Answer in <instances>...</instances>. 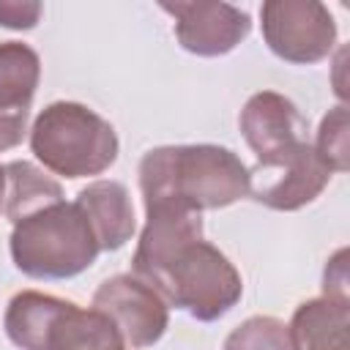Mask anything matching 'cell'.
Listing matches in <instances>:
<instances>
[{
	"label": "cell",
	"instance_id": "cell-7",
	"mask_svg": "<svg viewBox=\"0 0 350 350\" xmlns=\"http://www.w3.org/2000/svg\"><path fill=\"white\" fill-rule=\"evenodd\" d=\"M331 175L314 145L304 142L284 156L257 161L249 170V197L271 211H298L323 194Z\"/></svg>",
	"mask_w": 350,
	"mask_h": 350
},
{
	"label": "cell",
	"instance_id": "cell-14",
	"mask_svg": "<svg viewBox=\"0 0 350 350\" xmlns=\"http://www.w3.org/2000/svg\"><path fill=\"white\" fill-rule=\"evenodd\" d=\"M290 328L301 350H350V304L309 298L295 306Z\"/></svg>",
	"mask_w": 350,
	"mask_h": 350
},
{
	"label": "cell",
	"instance_id": "cell-11",
	"mask_svg": "<svg viewBox=\"0 0 350 350\" xmlns=\"http://www.w3.org/2000/svg\"><path fill=\"white\" fill-rule=\"evenodd\" d=\"M145 227L131 257V271L142 282L153 284L170 260L189 243L202 238V216L178 205L145 208Z\"/></svg>",
	"mask_w": 350,
	"mask_h": 350
},
{
	"label": "cell",
	"instance_id": "cell-18",
	"mask_svg": "<svg viewBox=\"0 0 350 350\" xmlns=\"http://www.w3.org/2000/svg\"><path fill=\"white\" fill-rule=\"evenodd\" d=\"M347 249H336L328 260H325V271H323V298H334L342 304H350V293H347Z\"/></svg>",
	"mask_w": 350,
	"mask_h": 350
},
{
	"label": "cell",
	"instance_id": "cell-6",
	"mask_svg": "<svg viewBox=\"0 0 350 350\" xmlns=\"http://www.w3.org/2000/svg\"><path fill=\"white\" fill-rule=\"evenodd\" d=\"M260 25L268 49L295 66H312L336 46L334 14L317 0H268L260 5Z\"/></svg>",
	"mask_w": 350,
	"mask_h": 350
},
{
	"label": "cell",
	"instance_id": "cell-10",
	"mask_svg": "<svg viewBox=\"0 0 350 350\" xmlns=\"http://www.w3.org/2000/svg\"><path fill=\"white\" fill-rule=\"evenodd\" d=\"M238 126L246 145L254 150L257 161H271L309 142L306 118L287 96L276 90H260L249 96L238 115Z\"/></svg>",
	"mask_w": 350,
	"mask_h": 350
},
{
	"label": "cell",
	"instance_id": "cell-4",
	"mask_svg": "<svg viewBox=\"0 0 350 350\" xmlns=\"http://www.w3.org/2000/svg\"><path fill=\"white\" fill-rule=\"evenodd\" d=\"M33 156L60 178H93L109 170L120 142L109 120L79 101H52L30 129Z\"/></svg>",
	"mask_w": 350,
	"mask_h": 350
},
{
	"label": "cell",
	"instance_id": "cell-9",
	"mask_svg": "<svg viewBox=\"0 0 350 350\" xmlns=\"http://www.w3.org/2000/svg\"><path fill=\"white\" fill-rule=\"evenodd\" d=\"M159 8L175 19L178 44L200 57L227 55L252 33L249 14L230 3L175 0V3H159Z\"/></svg>",
	"mask_w": 350,
	"mask_h": 350
},
{
	"label": "cell",
	"instance_id": "cell-12",
	"mask_svg": "<svg viewBox=\"0 0 350 350\" xmlns=\"http://www.w3.org/2000/svg\"><path fill=\"white\" fill-rule=\"evenodd\" d=\"M38 79V52L22 41H0V153L22 142Z\"/></svg>",
	"mask_w": 350,
	"mask_h": 350
},
{
	"label": "cell",
	"instance_id": "cell-13",
	"mask_svg": "<svg viewBox=\"0 0 350 350\" xmlns=\"http://www.w3.org/2000/svg\"><path fill=\"white\" fill-rule=\"evenodd\" d=\"M74 202L88 216L101 252H118L131 241L137 230V219H134L129 189L123 183L93 180L85 189H79Z\"/></svg>",
	"mask_w": 350,
	"mask_h": 350
},
{
	"label": "cell",
	"instance_id": "cell-3",
	"mask_svg": "<svg viewBox=\"0 0 350 350\" xmlns=\"http://www.w3.org/2000/svg\"><path fill=\"white\" fill-rule=\"evenodd\" d=\"M3 328L19 350H126L104 312L38 290H22L8 301Z\"/></svg>",
	"mask_w": 350,
	"mask_h": 350
},
{
	"label": "cell",
	"instance_id": "cell-2",
	"mask_svg": "<svg viewBox=\"0 0 350 350\" xmlns=\"http://www.w3.org/2000/svg\"><path fill=\"white\" fill-rule=\"evenodd\" d=\"M8 249L14 265L30 279L79 276L101 252L82 208L66 200L14 221Z\"/></svg>",
	"mask_w": 350,
	"mask_h": 350
},
{
	"label": "cell",
	"instance_id": "cell-15",
	"mask_svg": "<svg viewBox=\"0 0 350 350\" xmlns=\"http://www.w3.org/2000/svg\"><path fill=\"white\" fill-rule=\"evenodd\" d=\"M3 172H5V216L8 221H19L22 216L44 208V205H52V202H60L63 200V189L57 180H52L49 175H44L36 164L30 161H8L3 164Z\"/></svg>",
	"mask_w": 350,
	"mask_h": 350
},
{
	"label": "cell",
	"instance_id": "cell-20",
	"mask_svg": "<svg viewBox=\"0 0 350 350\" xmlns=\"http://www.w3.org/2000/svg\"><path fill=\"white\" fill-rule=\"evenodd\" d=\"M3 197H5V172H3V164H0V208H3Z\"/></svg>",
	"mask_w": 350,
	"mask_h": 350
},
{
	"label": "cell",
	"instance_id": "cell-16",
	"mask_svg": "<svg viewBox=\"0 0 350 350\" xmlns=\"http://www.w3.org/2000/svg\"><path fill=\"white\" fill-rule=\"evenodd\" d=\"M221 350H301L293 328L271 314H254L232 328Z\"/></svg>",
	"mask_w": 350,
	"mask_h": 350
},
{
	"label": "cell",
	"instance_id": "cell-8",
	"mask_svg": "<svg viewBox=\"0 0 350 350\" xmlns=\"http://www.w3.org/2000/svg\"><path fill=\"white\" fill-rule=\"evenodd\" d=\"M93 306L112 320L129 347L156 345L170 325V306L161 293L134 273H118L101 282L93 293Z\"/></svg>",
	"mask_w": 350,
	"mask_h": 350
},
{
	"label": "cell",
	"instance_id": "cell-19",
	"mask_svg": "<svg viewBox=\"0 0 350 350\" xmlns=\"http://www.w3.org/2000/svg\"><path fill=\"white\" fill-rule=\"evenodd\" d=\"M41 3L36 0H0V27L33 30L41 19Z\"/></svg>",
	"mask_w": 350,
	"mask_h": 350
},
{
	"label": "cell",
	"instance_id": "cell-17",
	"mask_svg": "<svg viewBox=\"0 0 350 350\" xmlns=\"http://www.w3.org/2000/svg\"><path fill=\"white\" fill-rule=\"evenodd\" d=\"M350 131H347V107L339 104L334 109H328L320 120L317 129V139L312 142L317 156L325 161V167L331 172H345L347 161H350Z\"/></svg>",
	"mask_w": 350,
	"mask_h": 350
},
{
	"label": "cell",
	"instance_id": "cell-5",
	"mask_svg": "<svg viewBox=\"0 0 350 350\" xmlns=\"http://www.w3.org/2000/svg\"><path fill=\"white\" fill-rule=\"evenodd\" d=\"M161 298L200 323L224 317L243 295V279L224 252L208 241L183 246L150 284Z\"/></svg>",
	"mask_w": 350,
	"mask_h": 350
},
{
	"label": "cell",
	"instance_id": "cell-1",
	"mask_svg": "<svg viewBox=\"0 0 350 350\" xmlns=\"http://www.w3.org/2000/svg\"><path fill=\"white\" fill-rule=\"evenodd\" d=\"M139 191L145 208L216 211L249 197V167L221 145H161L139 161Z\"/></svg>",
	"mask_w": 350,
	"mask_h": 350
}]
</instances>
